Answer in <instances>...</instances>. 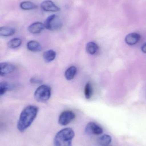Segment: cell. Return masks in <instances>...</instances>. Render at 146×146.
Returning a JSON list of instances; mask_svg holds the SVG:
<instances>
[{"instance_id":"cell-17","label":"cell","mask_w":146,"mask_h":146,"mask_svg":"<svg viewBox=\"0 0 146 146\" xmlns=\"http://www.w3.org/2000/svg\"><path fill=\"white\" fill-rule=\"evenodd\" d=\"M13 86L7 82H0V95H3L7 91L12 90Z\"/></svg>"},{"instance_id":"cell-12","label":"cell","mask_w":146,"mask_h":146,"mask_svg":"<svg viewBox=\"0 0 146 146\" xmlns=\"http://www.w3.org/2000/svg\"><path fill=\"white\" fill-rule=\"evenodd\" d=\"M15 33V29L12 27H0V36H10L13 35Z\"/></svg>"},{"instance_id":"cell-6","label":"cell","mask_w":146,"mask_h":146,"mask_svg":"<svg viewBox=\"0 0 146 146\" xmlns=\"http://www.w3.org/2000/svg\"><path fill=\"white\" fill-rule=\"evenodd\" d=\"M85 132L89 135H99L103 133V129L99 125L95 123H88L85 128Z\"/></svg>"},{"instance_id":"cell-11","label":"cell","mask_w":146,"mask_h":146,"mask_svg":"<svg viewBox=\"0 0 146 146\" xmlns=\"http://www.w3.org/2000/svg\"><path fill=\"white\" fill-rule=\"evenodd\" d=\"M27 49L33 52H39L42 50V46L39 42L36 41H30L27 44Z\"/></svg>"},{"instance_id":"cell-14","label":"cell","mask_w":146,"mask_h":146,"mask_svg":"<svg viewBox=\"0 0 146 146\" xmlns=\"http://www.w3.org/2000/svg\"><path fill=\"white\" fill-rule=\"evenodd\" d=\"M56 54L54 50H50L44 52L43 57L44 60L47 62H50L55 59Z\"/></svg>"},{"instance_id":"cell-20","label":"cell","mask_w":146,"mask_h":146,"mask_svg":"<svg viewBox=\"0 0 146 146\" xmlns=\"http://www.w3.org/2000/svg\"><path fill=\"white\" fill-rule=\"evenodd\" d=\"M92 87L90 82H88L86 85L84 93L86 99L88 100L91 98L92 94Z\"/></svg>"},{"instance_id":"cell-9","label":"cell","mask_w":146,"mask_h":146,"mask_svg":"<svg viewBox=\"0 0 146 146\" xmlns=\"http://www.w3.org/2000/svg\"><path fill=\"white\" fill-rule=\"evenodd\" d=\"M141 36L136 33H132L128 34L125 38L126 43L129 45H133L137 44L140 40Z\"/></svg>"},{"instance_id":"cell-8","label":"cell","mask_w":146,"mask_h":146,"mask_svg":"<svg viewBox=\"0 0 146 146\" xmlns=\"http://www.w3.org/2000/svg\"><path fill=\"white\" fill-rule=\"evenodd\" d=\"M41 7L42 9L47 12H57L60 10L59 7L50 0L43 1L41 3Z\"/></svg>"},{"instance_id":"cell-19","label":"cell","mask_w":146,"mask_h":146,"mask_svg":"<svg viewBox=\"0 0 146 146\" xmlns=\"http://www.w3.org/2000/svg\"><path fill=\"white\" fill-rule=\"evenodd\" d=\"M20 7L21 9L25 10L35 9L37 7V6L35 3L28 1L22 2L20 3Z\"/></svg>"},{"instance_id":"cell-2","label":"cell","mask_w":146,"mask_h":146,"mask_svg":"<svg viewBox=\"0 0 146 146\" xmlns=\"http://www.w3.org/2000/svg\"><path fill=\"white\" fill-rule=\"evenodd\" d=\"M75 136L74 130L71 128L63 129L58 132L54 139V146H72V142Z\"/></svg>"},{"instance_id":"cell-7","label":"cell","mask_w":146,"mask_h":146,"mask_svg":"<svg viewBox=\"0 0 146 146\" xmlns=\"http://www.w3.org/2000/svg\"><path fill=\"white\" fill-rule=\"evenodd\" d=\"M15 69V66L9 62L0 63V76H4L11 74Z\"/></svg>"},{"instance_id":"cell-10","label":"cell","mask_w":146,"mask_h":146,"mask_svg":"<svg viewBox=\"0 0 146 146\" xmlns=\"http://www.w3.org/2000/svg\"><path fill=\"white\" fill-rule=\"evenodd\" d=\"M45 29L44 24L41 22L33 23L28 27V31L33 34H38Z\"/></svg>"},{"instance_id":"cell-15","label":"cell","mask_w":146,"mask_h":146,"mask_svg":"<svg viewBox=\"0 0 146 146\" xmlns=\"http://www.w3.org/2000/svg\"><path fill=\"white\" fill-rule=\"evenodd\" d=\"M112 139L109 135L105 134L99 138L98 143L102 146H108L111 143Z\"/></svg>"},{"instance_id":"cell-22","label":"cell","mask_w":146,"mask_h":146,"mask_svg":"<svg viewBox=\"0 0 146 146\" xmlns=\"http://www.w3.org/2000/svg\"><path fill=\"white\" fill-rule=\"evenodd\" d=\"M141 50L143 53L146 54V43L144 44L141 47Z\"/></svg>"},{"instance_id":"cell-3","label":"cell","mask_w":146,"mask_h":146,"mask_svg":"<svg viewBox=\"0 0 146 146\" xmlns=\"http://www.w3.org/2000/svg\"><path fill=\"white\" fill-rule=\"evenodd\" d=\"M51 96V88L47 85H43L37 88L34 93L36 100L38 102L44 103L48 101Z\"/></svg>"},{"instance_id":"cell-1","label":"cell","mask_w":146,"mask_h":146,"mask_svg":"<svg viewBox=\"0 0 146 146\" xmlns=\"http://www.w3.org/2000/svg\"><path fill=\"white\" fill-rule=\"evenodd\" d=\"M38 111V108L33 105L26 107L21 111L17 123V128L23 133L26 130L36 119Z\"/></svg>"},{"instance_id":"cell-5","label":"cell","mask_w":146,"mask_h":146,"mask_svg":"<svg viewBox=\"0 0 146 146\" xmlns=\"http://www.w3.org/2000/svg\"><path fill=\"white\" fill-rule=\"evenodd\" d=\"M75 118V115L71 111H66L60 115L59 117V124L62 126H66L72 121Z\"/></svg>"},{"instance_id":"cell-13","label":"cell","mask_w":146,"mask_h":146,"mask_svg":"<svg viewBox=\"0 0 146 146\" xmlns=\"http://www.w3.org/2000/svg\"><path fill=\"white\" fill-rule=\"evenodd\" d=\"M98 46L94 42H91L88 43L86 46L87 52L89 54L94 55L98 50Z\"/></svg>"},{"instance_id":"cell-4","label":"cell","mask_w":146,"mask_h":146,"mask_svg":"<svg viewBox=\"0 0 146 146\" xmlns=\"http://www.w3.org/2000/svg\"><path fill=\"white\" fill-rule=\"evenodd\" d=\"M45 28L51 31H57L62 27V21L60 17L56 15L49 16L44 22Z\"/></svg>"},{"instance_id":"cell-16","label":"cell","mask_w":146,"mask_h":146,"mask_svg":"<svg viewBox=\"0 0 146 146\" xmlns=\"http://www.w3.org/2000/svg\"><path fill=\"white\" fill-rule=\"evenodd\" d=\"M77 69L74 66H72L67 69L65 72V77L68 80H71L74 79L76 74Z\"/></svg>"},{"instance_id":"cell-21","label":"cell","mask_w":146,"mask_h":146,"mask_svg":"<svg viewBox=\"0 0 146 146\" xmlns=\"http://www.w3.org/2000/svg\"><path fill=\"white\" fill-rule=\"evenodd\" d=\"M30 82L33 84H38L42 82L40 80L38 79H36V78H32L30 80Z\"/></svg>"},{"instance_id":"cell-18","label":"cell","mask_w":146,"mask_h":146,"mask_svg":"<svg viewBox=\"0 0 146 146\" xmlns=\"http://www.w3.org/2000/svg\"><path fill=\"white\" fill-rule=\"evenodd\" d=\"M22 44V40L20 38H15L9 41L7 46L11 49H15L19 48Z\"/></svg>"}]
</instances>
